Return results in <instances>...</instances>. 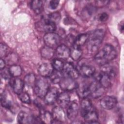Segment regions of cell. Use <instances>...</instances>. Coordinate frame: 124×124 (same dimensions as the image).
I'll return each mask as SVG.
<instances>
[{
  "label": "cell",
  "mask_w": 124,
  "mask_h": 124,
  "mask_svg": "<svg viewBox=\"0 0 124 124\" xmlns=\"http://www.w3.org/2000/svg\"><path fill=\"white\" fill-rule=\"evenodd\" d=\"M117 56V52L113 46L106 45L103 48L99 51L94 56V60L96 63L103 66L114 59Z\"/></svg>",
  "instance_id": "1"
},
{
  "label": "cell",
  "mask_w": 124,
  "mask_h": 124,
  "mask_svg": "<svg viewBox=\"0 0 124 124\" xmlns=\"http://www.w3.org/2000/svg\"><path fill=\"white\" fill-rule=\"evenodd\" d=\"M105 35L103 29H97L89 35L87 41V48L90 53H94L98 49Z\"/></svg>",
  "instance_id": "2"
},
{
  "label": "cell",
  "mask_w": 124,
  "mask_h": 124,
  "mask_svg": "<svg viewBox=\"0 0 124 124\" xmlns=\"http://www.w3.org/2000/svg\"><path fill=\"white\" fill-rule=\"evenodd\" d=\"M33 87L34 93L40 98L44 97L50 88L49 80L46 78L43 77L36 80Z\"/></svg>",
  "instance_id": "3"
},
{
  "label": "cell",
  "mask_w": 124,
  "mask_h": 124,
  "mask_svg": "<svg viewBox=\"0 0 124 124\" xmlns=\"http://www.w3.org/2000/svg\"><path fill=\"white\" fill-rule=\"evenodd\" d=\"M59 83L61 88L65 91H71L76 89L78 85L75 79L66 76L62 77Z\"/></svg>",
  "instance_id": "4"
},
{
  "label": "cell",
  "mask_w": 124,
  "mask_h": 124,
  "mask_svg": "<svg viewBox=\"0 0 124 124\" xmlns=\"http://www.w3.org/2000/svg\"><path fill=\"white\" fill-rule=\"evenodd\" d=\"M44 41L46 45L54 48L58 46L61 42V37L54 32L46 33L44 36Z\"/></svg>",
  "instance_id": "5"
},
{
  "label": "cell",
  "mask_w": 124,
  "mask_h": 124,
  "mask_svg": "<svg viewBox=\"0 0 124 124\" xmlns=\"http://www.w3.org/2000/svg\"><path fill=\"white\" fill-rule=\"evenodd\" d=\"M89 89L90 95L95 98L101 97L105 92V88L96 80L93 81L89 85Z\"/></svg>",
  "instance_id": "6"
},
{
  "label": "cell",
  "mask_w": 124,
  "mask_h": 124,
  "mask_svg": "<svg viewBox=\"0 0 124 124\" xmlns=\"http://www.w3.org/2000/svg\"><path fill=\"white\" fill-rule=\"evenodd\" d=\"M59 93V91L57 88L54 87L50 88L44 96V101L46 104H53L57 100Z\"/></svg>",
  "instance_id": "7"
},
{
  "label": "cell",
  "mask_w": 124,
  "mask_h": 124,
  "mask_svg": "<svg viewBox=\"0 0 124 124\" xmlns=\"http://www.w3.org/2000/svg\"><path fill=\"white\" fill-rule=\"evenodd\" d=\"M62 71L63 74L66 77H70L75 79L78 78L79 75L78 70L70 62H67L64 64Z\"/></svg>",
  "instance_id": "8"
},
{
  "label": "cell",
  "mask_w": 124,
  "mask_h": 124,
  "mask_svg": "<svg viewBox=\"0 0 124 124\" xmlns=\"http://www.w3.org/2000/svg\"><path fill=\"white\" fill-rule=\"evenodd\" d=\"M100 105L103 108L109 110L116 106L117 103V100L114 96H106L100 100Z\"/></svg>",
  "instance_id": "9"
},
{
  "label": "cell",
  "mask_w": 124,
  "mask_h": 124,
  "mask_svg": "<svg viewBox=\"0 0 124 124\" xmlns=\"http://www.w3.org/2000/svg\"><path fill=\"white\" fill-rule=\"evenodd\" d=\"M67 108L66 115L67 118L71 121L75 120L78 114L79 110L78 104L75 101L70 102Z\"/></svg>",
  "instance_id": "10"
},
{
  "label": "cell",
  "mask_w": 124,
  "mask_h": 124,
  "mask_svg": "<svg viewBox=\"0 0 124 124\" xmlns=\"http://www.w3.org/2000/svg\"><path fill=\"white\" fill-rule=\"evenodd\" d=\"M112 78H113L108 74L101 71L97 75L95 78V80L98 81L104 88H106L108 87L111 85Z\"/></svg>",
  "instance_id": "11"
},
{
  "label": "cell",
  "mask_w": 124,
  "mask_h": 124,
  "mask_svg": "<svg viewBox=\"0 0 124 124\" xmlns=\"http://www.w3.org/2000/svg\"><path fill=\"white\" fill-rule=\"evenodd\" d=\"M17 121L19 123L21 124H30L35 123L36 119L31 114L23 111H20L17 118Z\"/></svg>",
  "instance_id": "12"
},
{
  "label": "cell",
  "mask_w": 124,
  "mask_h": 124,
  "mask_svg": "<svg viewBox=\"0 0 124 124\" xmlns=\"http://www.w3.org/2000/svg\"><path fill=\"white\" fill-rule=\"evenodd\" d=\"M70 49L64 44L58 46L56 49L55 53L59 59L66 60L70 56Z\"/></svg>",
  "instance_id": "13"
},
{
  "label": "cell",
  "mask_w": 124,
  "mask_h": 124,
  "mask_svg": "<svg viewBox=\"0 0 124 124\" xmlns=\"http://www.w3.org/2000/svg\"><path fill=\"white\" fill-rule=\"evenodd\" d=\"M52 114L53 117V121L62 123L66 120V115L63 108L60 106H56L52 109Z\"/></svg>",
  "instance_id": "14"
},
{
  "label": "cell",
  "mask_w": 124,
  "mask_h": 124,
  "mask_svg": "<svg viewBox=\"0 0 124 124\" xmlns=\"http://www.w3.org/2000/svg\"><path fill=\"white\" fill-rule=\"evenodd\" d=\"M39 27L43 31L46 33L54 32L56 29V24L49 20L48 18L45 19L39 23Z\"/></svg>",
  "instance_id": "15"
},
{
  "label": "cell",
  "mask_w": 124,
  "mask_h": 124,
  "mask_svg": "<svg viewBox=\"0 0 124 124\" xmlns=\"http://www.w3.org/2000/svg\"><path fill=\"white\" fill-rule=\"evenodd\" d=\"M53 67L50 63H44L40 65L38 68L39 74L43 77H49L53 72Z\"/></svg>",
  "instance_id": "16"
},
{
  "label": "cell",
  "mask_w": 124,
  "mask_h": 124,
  "mask_svg": "<svg viewBox=\"0 0 124 124\" xmlns=\"http://www.w3.org/2000/svg\"><path fill=\"white\" fill-rule=\"evenodd\" d=\"M79 75L84 78H90L93 76L95 72V68L90 65H83L78 70Z\"/></svg>",
  "instance_id": "17"
},
{
  "label": "cell",
  "mask_w": 124,
  "mask_h": 124,
  "mask_svg": "<svg viewBox=\"0 0 124 124\" xmlns=\"http://www.w3.org/2000/svg\"><path fill=\"white\" fill-rule=\"evenodd\" d=\"M93 108L91 100L87 98H83L80 104V114L83 117L88 111L91 110Z\"/></svg>",
  "instance_id": "18"
},
{
  "label": "cell",
  "mask_w": 124,
  "mask_h": 124,
  "mask_svg": "<svg viewBox=\"0 0 124 124\" xmlns=\"http://www.w3.org/2000/svg\"><path fill=\"white\" fill-rule=\"evenodd\" d=\"M59 106L64 108L67 107L70 102V97L69 94L66 92L59 93L57 100Z\"/></svg>",
  "instance_id": "19"
},
{
  "label": "cell",
  "mask_w": 124,
  "mask_h": 124,
  "mask_svg": "<svg viewBox=\"0 0 124 124\" xmlns=\"http://www.w3.org/2000/svg\"><path fill=\"white\" fill-rule=\"evenodd\" d=\"M85 121L89 123H98V114L94 108L86 113L83 117Z\"/></svg>",
  "instance_id": "20"
},
{
  "label": "cell",
  "mask_w": 124,
  "mask_h": 124,
  "mask_svg": "<svg viewBox=\"0 0 124 124\" xmlns=\"http://www.w3.org/2000/svg\"><path fill=\"white\" fill-rule=\"evenodd\" d=\"M77 89V93L78 96L81 98H87L90 95V92L89 89V85L86 84L82 83L78 85Z\"/></svg>",
  "instance_id": "21"
},
{
  "label": "cell",
  "mask_w": 124,
  "mask_h": 124,
  "mask_svg": "<svg viewBox=\"0 0 124 124\" xmlns=\"http://www.w3.org/2000/svg\"><path fill=\"white\" fill-rule=\"evenodd\" d=\"M24 82L19 78H16L15 79L12 83V87L15 93L17 94H19L23 92L24 89Z\"/></svg>",
  "instance_id": "22"
},
{
  "label": "cell",
  "mask_w": 124,
  "mask_h": 124,
  "mask_svg": "<svg viewBox=\"0 0 124 124\" xmlns=\"http://www.w3.org/2000/svg\"><path fill=\"white\" fill-rule=\"evenodd\" d=\"M39 119L41 123L45 124L53 123L54 120L52 113L49 111L44 110H42L41 112Z\"/></svg>",
  "instance_id": "23"
},
{
  "label": "cell",
  "mask_w": 124,
  "mask_h": 124,
  "mask_svg": "<svg viewBox=\"0 0 124 124\" xmlns=\"http://www.w3.org/2000/svg\"><path fill=\"white\" fill-rule=\"evenodd\" d=\"M82 54V51L80 47L75 45L71 47L70 51V56L74 61L78 60Z\"/></svg>",
  "instance_id": "24"
},
{
  "label": "cell",
  "mask_w": 124,
  "mask_h": 124,
  "mask_svg": "<svg viewBox=\"0 0 124 124\" xmlns=\"http://www.w3.org/2000/svg\"><path fill=\"white\" fill-rule=\"evenodd\" d=\"M54 48L47 46L43 47L41 50V54L43 58L46 59H50L52 58L55 54Z\"/></svg>",
  "instance_id": "25"
},
{
  "label": "cell",
  "mask_w": 124,
  "mask_h": 124,
  "mask_svg": "<svg viewBox=\"0 0 124 124\" xmlns=\"http://www.w3.org/2000/svg\"><path fill=\"white\" fill-rule=\"evenodd\" d=\"M31 6L32 10L36 14H40L43 10V4L41 0H34L31 1Z\"/></svg>",
  "instance_id": "26"
},
{
  "label": "cell",
  "mask_w": 124,
  "mask_h": 124,
  "mask_svg": "<svg viewBox=\"0 0 124 124\" xmlns=\"http://www.w3.org/2000/svg\"><path fill=\"white\" fill-rule=\"evenodd\" d=\"M89 35L87 33H83L78 35L75 39L74 45L80 47L84 45L87 41Z\"/></svg>",
  "instance_id": "27"
},
{
  "label": "cell",
  "mask_w": 124,
  "mask_h": 124,
  "mask_svg": "<svg viewBox=\"0 0 124 124\" xmlns=\"http://www.w3.org/2000/svg\"><path fill=\"white\" fill-rule=\"evenodd\" d=\"M9 70L11 76L16 78L19 77L21 75L22 72L20 66L16 64L12 65L10 67Z\"/></svg>",
  "instance_id": "28"
},
{
  "label": "cell",
  "mask_w": 124,
  "mask_h": 124,
  "mask_svg": "<svg viewBox=\"0 0 124 124\" xmlns=\"http://www.w3.org/2000/svg\"><path fill=\"white\" fill-rule=\"evenodd\" d=\"M96 7L92 4L86 6L82 11V16L85 17H90L95 11Z\"/></svg>",
  "instance_id": "29"
},
{
  "label": "cell",
  "mask_w": 124,
  "mask_h": 124,
  "mask_svg": "<svg viewBox=\"0 0 124 124\" xmlns=\"http://www.w3.org/2000/svg\"><path fill=\"white\" fill-rule=\"evenodd\" d=\"M35 81V76L32 73H30L27 75L24 78V82L26 84L29 86H34Z\"/></svg>",
  "instance_id": "30"
},
{
  "label": "cell",
  "mask_w": 124,
  "mask_h": 124,
  "mask_svg": "<svg viewBox=\"0 0 124 124\" xmlns=\"http://www.w3.org/2000/svg\"><path fill=\"white\" fill-rule=\"evenodd\" d=\"M0 102L1 106L6 108L10 109L12 107V104L11 102L7 99V95L5 93L1 95Z\"/></svg>",
  "instance_id": "31"
},
{
  "label": "cell",
  "mask_w": 124,
  "mask_h": 124,
  "mask_svg": "<svg viewBox=\"0 0 124 124\" xmlns=\"http://www.w3.org/2000/svg\"><path fill=\"white\" fill-rule=\"evenodd\" d=\"M52 66L56 71L61 72L63 70L64 63L61 59H56L53 62Z\"/></svg>",
  "instance_id": "32"
},
{
  "label": "cell",
  "mask_w": 124,
  "mask_h": 124,
  "mask_svg": "<svg viewBox=\"0 0 124 124\" xmlns=\"http://www.w3.org/2000/svg\"><path fill=\"white\" fill-rule=\"evenodd\" d=\"M62 78L60 72L56 71V72H54L49 77L50 80L54 83H58L60 82L61 79Z\"/></svg>",
  "instance_id": "33"
},
{
  "label": "cell",
  "mask_w": 124,
  "mask_h": 124,
  "mask_svg": "<svg viewBox=\"0 0 124 124\" xmlns=\"http://www.w3.org/2000/svg\"><path fill=\"white\" fill-rule=\"evenodd\" d=\"M18 97L20 101L26 104L31 103V99L29 95L25 92H22L19 94H18Z\"/></svg>",
  "instance_id": "34"
},
{
  "label": "cell",
  "mask_w": 124,
  "mask_h": 124,
  "mask_svg": "<svg viewBox=\"0 0 124 124\" xmlns=\"http://www.w3.org/2000/svg\"><path fill=\"white\" fill-rule=\"evenodd\" d=\"M9 53V48L5 44L0 43V57H4L8 55Z\"/></svg>",
  "instance_id": "35"
},
{
  "label": "cell",
  "mask_w": 124,
  "mask_h": 124,
  "mask_svg": "<svg viewBox=\"0 0 124 124\" xmlns=\"http://www.w3.org/2000/svg\"><path fill=\"white\" fill-rule=\"evenodd\" d=\"M48 19L56 24V23L59 22L60 20V15L58 13L55 12L50 14L48 16Z\"/></svg>",
  "instance_id": "36"
},
{
  "label": "cell",
  "mask_w": 124,
  "mask_h": 124,
  "mask_svg": "<svg viewBox=\"0 0 124 124\" xmlns=\"http://www.w3.org/2000/svg\"><path fill=\"white\" fill-rule=\"evenodd\" d=\"M1 70V75L3 78L6 79H8L11 78V77L12 76L10 73L9 69L4 68Z\"/></svg>",
  "instance_id": "37"
},
{
  "label": "cell",
  "mask_w": 124,
  "mask_h": 124,
  "mask_svg": "<svg viewBox=\"0 0 124 124\" xmlns=\"http://www.w3.org/2000/svg\"><path fill=\"white\" fill-rule=\"evenodd\" d=\"M95 4H94L93 5L96 8L97 7H102L103 6H105L108 3H109V1L108 0H96L94 1Z\"/></svg>",
  "instance_id": "38"
},
{
  "label": "cell",
  "mask_w": 124,
  "mask_h": 124,
  "mask_svg": "<svg viewBox=\"0 0 124 124\" xmlns=\"http://www.w3.org/2000/svg\"><path fill=\"white\" fill-rule=\"evenodd\" d=\"M108 15L106 13L104 12L99 15L98 19L101 22H104L107 20V19H108Z\"/></svg>",
  "instance_id": "39"
},
{
  "label": "cell",
  "mask_w": 124,
  "mask_h": 124,
  "mask_svg": "<svg viewBox=\"0 0 124 124\" xmlns=\"http://www.w3.org/2000/svg\"><path fill=\"white\" fill-rule=\"evenodd\" d=\"M59 3V1L57 0H52L49 1V6L50 9H56Z\"/></svg>",
  "instance_id": "40"
},
{
  "label": "cell",
  "mask_w": 124,
  "mask_h": 124,
  "mask_svg": "<svg viewBox=\"0 0 124 124\" xmlns=\"http://www.w3.org/2000/svg\"><path fill=\"white\" fill-rule=\"evenodd\" d=\"M5 62L2 58L0 59V69L2 70L5 68Z\"/></svg>",
  "instance_id": "41"
},
{
  "label": "cell",
  "mask_w": 124,
  "mask_h": 124,
  "mask_svg": "<svg viewBox=\"0 0 124 124\" xmlns=\"http://www.w3.org/2000/svg\"><path fill=\"white\" fill-rule=\"evenodd\" d=\"M120 31L121 32H123L124 31V23H123V21H122L120 22Z\"/></svg>",
  "instance_id": "42"
}]
</instances>
